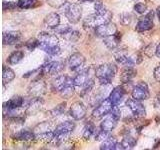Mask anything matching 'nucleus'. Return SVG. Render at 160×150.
Returning <instances> with one entry per match:
<instances>
[{"label":"nucleus","mask_w":160,"mask_h":150,"mask_svg":"<svg viewBox=\"0 0 160 150\" xmlns=\"http://www.w3.org/2000/svg\"><path fill=\"white\" fill-rule=\"evenodd\" d=\"M116 73L117 66L114 63L102 64L95 70V76L98 78L100 85H109Z\"/></svg>","instance_id":"f257e3e1"},{"label":"nucleus","mask_w":160,"mask_h":150,"mask_svg":"<svg viewBox=\"0 0 160 150\" xmlns=\"http://www.w3.org/2000/svg\"><path fill=\"white\" fill-rule=\"evenodd\" d=\"M112 19V13L109 11L104 13V14H98V13H94L91 15H88V16L84 19L83 25L84 27L86 28H96L98 26L105 23H108L111 21Z\"/></svg>","instance_id":"f03ea898"},{"label":"nucleus","mask_w":160,"mask_h":150,"mask_svg":"<svg viewBox=\"0 0 160 150\" xmlns=\"http://www.w3.org/2000/svg\"><path fill=\"white\" fill-rule=\"evenodd\" d=\"M63 12L68 19V21L72 24L79 22L80 18L82 16V8L79 4L76 3H66V6H65Z\"/></svg>","instance_id":"7ed1b4c3"},{"label":"nucleus","mask_w":160,"mask_h":150,"mask_svg":"<svg viewBox=\"0 0 160 150\" xmlns=\"http://www.w3.org/2000/svg\"><path fill=\"white\" fill-rule=\"evenodd\" d=\"M132 98L139 100V101H142V100H147L150 97V93H149V88L148 85L143 82V81H139L132 89Z\"/></svg>","instance_id":"20e7f679"},{"label":"nucleus","mask_w":160,"mask_h":150,"mask_svg":"<svg viewBox=\"0 0 160 150\" xmlns=\"http://www.w3.org/2000/svg\"><path fill=\"white\" fill-rule=\"evenodd\" d=\"M114 105L111 102V100L109 98L104 99L102 102H100L92 112V116L94 118H101L106 116L107 114L111 112V110L113 109Z\"/></svg>","instance_id":"39448f33"},{"label":"nucleus","mask_w":160,"mask_h":150,"mask_svg":"<svg viewBox=\"0 0 160 150\" xmlns=\"http://www.w3.org/2000/svg\"><path fill=\"white\" fill-rule=\"evenodd\" d=\"M46 91H47L46 83L40 79L34 80L28 87V94L30 95V97H33V98L42 97L43 95L46 93Z\"/></svg>","instance_id":"423d86ee"},{"label":"nucleus","mask_w":160,"mask_h":150,"mask_svg":"<svg viewBox=\"0 0 160 150\" xmlns=\"http://www.w3.org/2000/svg\"><path fill=\"white\" fill-rule=\"evenodd\" d=\"M38 40L40 42L39 48H45V47H50V46H56L58 45V37L56 35L49 32H40L38 34Z\"/></svg>","instance_id":"0eeeda50"},{"label":"nucleus","mask_w":160,"mask_h":150,"mask_svg":"<svg viewBox=\"0 0 160 150\" xmlns=\"http://www.w3.org/2000/svg\"><path fill=\"white\" fill-rule=\"evenodd\" d=\"M65 64L62 61H48L41 66V72L43 74L56 75L63 71Z\"/></svg>","instance_id":"6e6552de"},{"label":"nucleus","mask_w":160,"mask_h":150,"mask_svg":"<svg viewBox=\"0 0 160 150\" xmlns=\"http://www.w3.org/2000/svg\"><path fill=\"white\" fill-rule=\"evenodd\" d=\"M93 75H95L94 73H91V68H86L81 70L80 72H78V74L73 78V82L75 87H83L85 84H87L90 80L93 79Z\"/></svg>","instance_id":"1a4fd4ad"},{"label":"nucleus","mask_w":160,"mask_h":150,"mask_svg":"<svg viewBox=\"0 0 160 150\" xmlns=\"http://www.w3.org/2000/svg\"><path fill=\"white\" fill-rule=\"evenodd\" d=\"M87 108L81 101H75L71 104L69 110V114L74 120H81L86 116Z\"/></svg>","instance_id":"9d476101"},{"label":"nucleus","mask_w":160,"mask_h":150,"mask_svg":"<svg viewBox=\"0 0 160 150\" xmlns=\"http://www.w3.org/2000/svg\"><path fill=\"white\" fill-rule=\"evenodd\" d=\"M117 32V27L116 25L114 23L111 22H108V23H105L100 25V26L94 28V33L96 36L98 37H108L110 35H114L115 33Z\"/></svg>","instance_id":"9b49d317"},{"label":"nucleus","mask_w":160,"mask_h":150,"mask_svg":"<svg viewBox=\"0 0 160 150\" xmlns=\"http://www.w3.org/2000/svg\"><path fill=\"white\" fill-rule=\"evenodd\" d=\"M75 128V123L72 121H65L60 123L58 126H56L54 130L55 137L60 139L62 141V138L64 136H66L69 133H71Z\"/></svg>","instance_id":"f8f14e48"},{"label":"nucleus","mask_w":160,"mask_h":150,"mask_svg":"<svg viewBox=\"0 0 160 150\" xmlns=\"http://www.w3.org/2000/svg\"><path fill=\"white\" fill-rule=\"evenodd\" d=\"M126 106L131 110V112L135 117H144L146 114V110H145L144 105L136 99H128L126 101Z\"/></svg>","instance_id":"ddd939ff"},{"label":"nucleus","mask_w":160,"mask_h":150,"mask_svg":"<svg viewBox=\"0 0 160 150\" xmlns=\"http://www.w3.org/2000/svg\"><path fill=\"white\" fill-rule=\"evenodd\" d=\"M84 63H85V57L79 52L70 55V57L68 59V66L70 70H72V71H78L80 68L83 67Z\"/></svg>","instance_id":"4468645a"},{"label":"nucleus","mask_w":160,"mask_h":150,"mask_svg":"<svg viewBox=\"0 0 160 150\" xmlns=\"http://www.w3.org/2000/svg\"><path fill=\"white\" fill-rule=\"evenodd\" d=\"M125 93H126V91H125L123 86H116L110 91L108 98L111 100V102L113 103L114 106H118V105L123 101Z\"/></svg>","instance_id":"2eb2a0df"},{"label":"nucleus","mask_w":160,"mask_h":150,"mask_svg":"<svg viewBox=\"0 0 160 150\" xmlns=\"http://www.w3.org/2000/svg\"><path fill=\"white\" fill-rule=\"evenodd\" d=\"M119 121V119L117 117H115L114 115L110 112L109 114H107L105 118L100 123V129L104 130V131L107 132H111L112 130L116 127V125Z\"/></svg>","instance_id":"dca6fc26"},{"label":"nucleus","mask_w":160,"mask_h":150,"mask_svg":"<svg viewBox=\"0 0 160 150\" xmlns=\"http://www.w3.org/2000/svg\"><path fill=\"white\" fill-rule=\"evenodd\" d=\"M25 99L21 96H13L11 99H9L6 103H4L3 108L7 111H15L16 109H19L24 105Z\"/></svg>","instance_id":"f3484780"},{"label":"nucleus","mask_w":160,"mask_h":150,"mask_svg":"<svg viewBox=\"0 0 160 150\" xmlns=\"http://www.w3.org/2000/svg\"><path fill=\"white\" fill-rule=\"evenodd\" d=\"M44 101L41 99V97H36V98H31L30 102L27 104V108H26V114L28 115H34L36 114L39 110H41L43 107Z\"/></svg>","instance_id":"a211bd4d"},{"label":"nucleus","mask_w":160,"mask_h":150,"mask_svg":"<svg viewBox=\"0 0 160 150\" xmlns=\"http://www.w3.org/2000/svg\"><path fill=\"white\" fill-rule=\"evenodd\" d=\"M21 39V33L19 31H8L3 33L2 41L4 45H13L16 44Z\"/></svg>","instance_id":"6ab92c4d"},{"label":"nucleus","mask_w":160,"mask_h":150,"mask_svg":"<svg viewBox=\"0 0 160 150\" xmlns=\"http://www.w3.org/2000/svg\"><path fill=\"white\" fill-rule=\"evenodd\" d=\"M121 36H122L121 33L117 31L114 35H110V36H108V37H105L103 42L105 45H106V47L108 49L114 50L119 46L120 40H121Z\"/></svg>","instance_id":"aec40b11"},{"label":"nucleus","mask_w":160,"mask_h":150,"mask_svg":"<svg viewBox=\"0 0 160 150\" xmlns=\"http://www.w3.org/2000/svg\"><path fill=\"white\" fill-rule=\"evenodd\" d=\"M44 26L47 28H57L60 24V16L56 12L49 13L46 17L44 18Z\"/></svg>","instance_id":"412c9836"},{"label":"nucleus","mask_w":160,"mask_h":150,"mask_svg":"<svg viewBox=\"0 0 160 150\" xmlns=\"http://www.w3.org/2000/svg\"><path fill=\"white\" fill-rule=\"evenodd\" d=\"M68 78L66 75H60V76L55 78L51 83V88L54 92H60L66 85Z\"/></svg>","instance_id":"4be33fe9"},{"label":"nucleus","mask_w":160,"mask_h":150,"mask_svg":"<svg viewBox=\"0 0 160 150\" xmlns=\"http://www.w3.org/2000/svg\"><path fill=\"white\" fill-rule=\"evenodd\" d=\"M115 58H116V61L119 64L123 65L125 68H132V67H134V65H135L134 60L132 58L128 57L127 55L124 54V53L118 52V54L115 55Z\"/></svg>","instance_id":"5701e85b"},{"label":"nucleus","mask_w":160,"mask_h":150,"mask_svg":"<svg viewBox=\"0 0 160 150\" xmlns=\"http://www.w3.org/2000/svg\"><path fill=\"white\" fill-rule=\"evenodd\" d=\"M153 26H154V24H153L152 20H150L144 16L143 18H141L138 21L135 29H136V31H138V32H144V31H148V30L152 29Z\"/></svg>","instance_id":"b1692460"},{"label":"nucleus","mask_w":160,"mask_h":150,"mask_svg":"<svg viewBox=\"0 0 160 150\" xmlns=\"http://www.w3.org/2000/svg\"><path fill=\"white\" fill-rule=\"evenodd\" d=\"M74 89H75V85L73 82V79L68 78V81H67L66 85H65L64 88L59 93L61 95V97H63L65 99H68L74 94Z\"/></svg>","instance_id":"393cba45"},{"label":"nucleus","mask_w":160,"mask_h":150,"mask_svg":"<svg viewBox=\"0 0 160 150\" xmlns=\"http://www.w3.org/2000/svg\"><path fill=\"white\" fill-rule=\"evenodd\" d=\"M137 74V71L135 70L133 67L132 68H125L121 75H120V80H121V82L123 84H126V83H129L131 82V80L136 76Z\"/></svg>","instance_id":"a878e982"},{"label":"nucleus","mask_w":160,"mask_h":150,"mask_svg":"<svg viewBox=\"0 0 160 150\" xmlns=\"http://www.w3.org/2000/svg\"><path fill=\"white\" fill-rule=\"evenodd\" d=\"M14 139L17 140H24V141H29V140H33L36 138V134L29 130H21V131L17 132L13 135Z\"/></svg>","instance_id":"bb28decb"},{"label":"nucleus","mask_w":160,"mask_h":150,"mask_svg":"<svg viewBox=\"0 0 160 150\" xmlns=\"http://www.w3.org/2000/svg\"><path fill=\"white\" fill-rule=\"evenodd\" d=\"M15 78V72L11 68L3 66V70H2V81L3 84H7L10 83L12 80Z\"/></svg>","instance_id":"cd10ccee"},{"label":"nucleus","mask_w":160,"mask_h":150,"mask_svg":"<svg viewBox=\"0 0 160 150\" xmlns=\"http://www.w3.org/2000/svg\"><path fill=\"white\" fill-rule=\"evenodd\" d=\"M24 57V53L21 50H16V51L12 52L11 54L9 55V57L7 59V62L11 65H14V64H17L19 63L21 60L23 59Z\"/></svg>","instance_id":"c85d7f7f"},{"label":"nucleus","mask_w":160,"mask_h":150,"mask_svg":"<svg viewBox=\"0 0 160 150\" xmlns=\"http://www.w3.org/2000/svg\"><path fill=\"white\" fill-rule=\"evenodd\" d=\"M117 144V140L116 138H114L112 136H110L109 138H107L106 140L101 143L100 145V149L101 150H115V147H116Z\"/></svg>","instance_id":"c756f323"},{"label":"nucleus","mask_w":160,"mask_h":150,"mask_svg":"<svg viewBox=\"0 0 160 150\" xmlns=\"http://www.w3.org/2000/svg\"><path fill=\"white\" fill-rule=\"evenodd\" d=\"M96 132V127H95V125L91 122L89 121L88 123H86V125L84 126V129H83V138L84 139H89L90 137H92L93 135Z\"/></svg>","instance_id":"7c9ffc66"},{"label":"nucleus","mask_w":160,"mask_h":150,"mask_svg":"<svg viewBox=\"0 0 160 150\" xmlns=\"http://www.w3.org/2000/svg\"><path fill=\"white\" fill-rule=\"evenodd\" d=\"M137 140L136 138H134L131 135H126L123 139H122V146L124 149H132L134 148V146L136 145Z\"/></svg>","instance_id":"2f4dec72"},{"label":"nucleus","mask_w":160,"mask_h":150,"mask_svg":"<svg viewBox=\"0 0 160 150\" xmlns=\"http://www.w3.org/2000/svg\"><path fill=\"white\" fill-rule=\"evenodd\" d=\"M65 108H66V102H62L59 105H57L56 107H54L53 109H51L49 111V113L51 114V116L56 117V116H60L65 112Z\"/></svg>","instance_id":"473e14b6"},{"label":"nucleus","mask_w":160,"mask_h":150,"mask_svg":"<svg viewBox=\"0 0 160 150\" xmlns=\"http://www.w3.org/2000/svg\"><path fill=\"white\" fill-rule=\"evenodd\" d=\"M54 137H55L54 131H46V132H43V133L36 134L37 139L43 140V141H48V142H51L54 139Z\"/></svg>","instance_id":"72a5a7b5"},{"label":"nucleus","mask_w":160,"mask_h":150,"mask_svg":"<svg viewBox=\"0 0 160 150\" xmlns=\"http://www.w3.org/2000/svg\"><path fill=\"white\" fill-rule=\"evenodd\" d=\"M37 0H18L17 6L20 9H27L33 7V4L36 2Z\"/></svg>","instance_id":"f704fd0d"},{"label":"nucleus","mask_w":160,"mask_h":150,"mask_svg":"<svg viewBox=\"0 0 160 150\" xmlns=\"http://www.w3.org/2000/svg\"><path fill=\"white\" fill-rule=\"evenodd\" d=\"M39 45H40V42L38 38H31L25 42V47L28 50H30V51H33L35 48L39 47Z\"/></svg>","instance_id":"c9c22d12"},{"label":"nucleus","mask_w":160,"mask_h":150,"mask_svg":"<svg viewBox=\"0 0 160 150\" xmlns=\"http://www.w3.org/2000/svg\"><path fill=\"white\" fill-rule=\"evenodd\" d=\"M94 137H95V140H96V141H104V140H106L107 138L110 137V132L104 131V130L100 129L99 131L95 132Z\"/></svg>","instance_id":"e433bc0d"},{"label":"nucleus","mask_w":160,"mask_h":150,"mask_svg":"<svg viewBox=\"0 0 160 150\" xmlns=\"http://www.w3.org/2000/svg\"><path fill=\"white\" fill-rule=\"evenodd\" d=\"M94 9H95V13H98V14H104L108 11V10L105 8L101 0H96V1L94 2Z\"/></svg>","instance_id":"4c0bfd02"},{"label":"nucleus","mask_w":160,"mask_h":150,"mask_svg":"<svg viewBox=\"0 0 160 150\" xmlns=\"http://www.w3.org/2000/svg\"><path fill=\"white\" fill-rule=\"evenodd\" d=\"M119 20H120V23L126 26V25H129L132 22V15L130 13H127V12L122 13V14H120Z\"/></svg>","instance_id":"58836bf2"},{"label":"nucleus","mask_w":160,"mask_h":150,"mask_svg":"<svg viewBox=\"0 0 160 150\" xmlns=\"http://www.w3.org/2000/svg\"><path fill=\"white\" fill-rule=\"evenodd\" d=\"M156 45L154 43H150L148 44L146 47L144 48V54L147 55L148 57L151 58L153 55H156Z\"/></svg>","instance_id":"ea45409f"},{"label":"nucleus","mask_w":160,"mask_h":150,"mask_svg":"<svg viewBox=\"0 0 160 150\" xmlns=\"http://www.w3.org/2000/svg\"><path fill=\"white\" fill-rule=\"evenodd\" d=\"M46 131H50V128H49V124L48 122H42L38 124L36 127L34 129V133L35 134H39V133H43V132H46Z\"/></svg>","instance_id":"a19ab883"},{"label":"nucleus","mask_w":160,"mask_h":150,"mask_svg":"<svg viewBox=\"0 0 160 150\" xmlns=\"http://www.w3.org/2000/svg\"><path fill=\"white\" fill-rule=\"evenodd\" d=\"M47 4L49 6H51L53 8H60L66 5L67 3V0H46Z\"/></svg>","instance_id":"79ce46f5"},{"label":"nucleus","mask_w":160,"mask_h":150,"mask_svg":"<svg viewBox=\"0 0 160 150\" xmlns=\"http://www.w3.org/2000/svg\"><path fill=\"white\" fill-rule=\"evenodd\" d=\"M56 30H57V32L60 34V35H62V36L65 38L67 36V35L72 31V27L71 26H68V25H64V26H61V27H57L56 28Z\"/></svg>","instance_id":"37998d69"},{"label":"nucleus","mask_w":160,"mask_h":150,"mask_svg":"<svg viewBox=\"0 0 160 150\" xmlns=\"http://www.w3.org/2000/svg\"><path fill=\"white\" fill-rule=\"evenodd\" d=\"M44 52H46L47 54L51 55V56H54V55H58L60 53V47L58 45L56 46H50V47H45L42 49Z\"/></svg>","instance_id":"c03bdc74"},{"label":"nucleus","mask_w":160,"mask_h":150,"mask_svg":"<svg viewBox=\"0 0 160 150\" xmlns=\"http://www.w3.org/2000/svg\"><path fill=\"white\" fill-rule=\"evenodd\" d=\"M79 37H80V33L77 31V30H74V29H73L72 31L70 32L66 37H65V39L69 40V41L75 42V41H77Z\"/></svg>","instance_id":"a18cd8bd"},{"label":"nucleus","mask_w":160,"mask_h":150,"mask_svg":"<svg viewBox=\"0 0 160 150\" xmlns=\"http://www.w3.org/2000/svg\"><path fill=\"white\" fill-rule=\"evenodd\" d=\"M17 2H13V1H3V10L4 11H11V10H14L15 8H17Z\"/></svg>","instance_id":"49530a36"},{"label":"nucleus","mask_w":160,"mask_h":150,"mask_svg":"<svg viewBox=\"0 0 160 150\" xmlns=\"http://www.w3.org/2000/svg\"><path fill=\"white\" fill-rule=\"evenodd\" d=\"M134 10L139 14H143L146 12L147 10V6L144 3H137L134 5Z\"/></svg>","instance_id":"de8ad7c7"},{"label":"nucleus","mask_w":160,"mask_h":150,"mask_svg":"<svg viewBox=\"0 0 160 150\" xmlns=\"http://www.w3.org/2000/svg\"><path fill=\"white\" fill-rule=\"evenodd\" d=\"M153 75H154L155 80H156L157 82H160V65H158L157 67H155Z\"/></svg>","instance_id":"09e8293b"},{"label":"nucleus","mask_w":160,"mask_h":150,"mask_svg":"<svg viewBox=\"0 0 160 150\" xmlns=\"http://www.w3.org/2000/svg\"><path fill=\"white\" fill-rule=\"evenodd\" d=\"M154 15H155V12H154V11H152V10H150V11H149L146 15H145V17L148 18V19H150V20H152V21H153Z\"/></svg>","instance_id":"8fccbe9b"},{"label":"nucleus","mask_w":160,"mask_h":150,"mask_svg":"<svg viewBox=\"0 0 160 150\" xmlns=\"http://www.w3.org/2000/svg\"><path fill=\"white\" fill-rule=\"evenodd\" d=\"M156 56L158 58H160V42L158 43L157 47H156Z\"/></svg>","instance_id":"3c124183"},{"label":"nucleus","mask_w":160,"mask_h":150,"mask_svg":"<svg viewBox=\"0 0 160 150\" xmlns=\"http://www.w3.org/2000/svg\"><path fill=\"white\" fill-rule=\"evenodd\" d=\"M79 2H81V3H83V2H95L96 0H78Z\"/></svg>","instance_id":"603ef678"},{"label":"nucleus","mask_w":160,"mask_h":150,"mask_svg":"<svg viewBox=\"0 0 160 150\" xmlns=\"http://www.w3.org/2000/svg\"><path fill=\"white\" fill-rule=\"evenodd\" d=\"M156 13H157V16H158V18H159V20H160V6L157 7V9H156Z\"/></svg>","instance_id":"864d4df0"},{"label":"nucleus","mask_w":160,"mask_h":150,"mask_svg":"<svg viewBox=\"0 0 160 150\" xmlns=\"http://www.w3.org/2000/svg\"><path fill=\"white\" fill-rule=\"evenodd\" d=\"M156 99H157L158 104H159V106H160V95H157V96H156Z\"/></svg>","instance_id":"5fc2aeb1"}]
</instances>
